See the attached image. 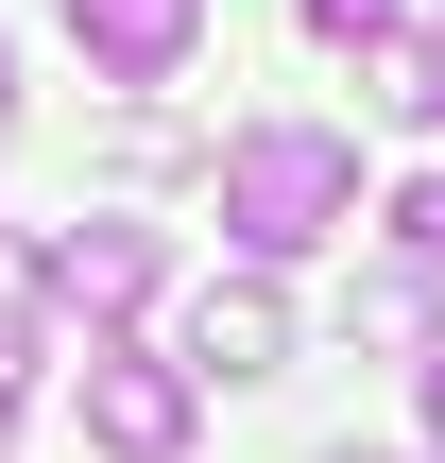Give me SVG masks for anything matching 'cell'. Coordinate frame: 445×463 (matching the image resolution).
Returning a JSON list of instances; mask_svg holds the SVG:
<instances>
[{
  "label": "cell",
  "instance_id": "6",
  "mask_svg": "<svg viewBox=\"0 0 445 463\" xmlns=\"http://www.w3.org/2000/svg\"><path fill=\"white\" fill-rule=\"evenodd\" d=\"M360 86H377L394 120H445V34H377V52H360Z\"/></svg>",
  "mask_w": 445,
  "mask_h": 463
},
{
  "label": "cell",
  "instance_id": "11",
  "mask_svg": "<svg viewBox=\"0 0 445 463\" xmlns=\"http://www.w3.org/2000/svg\"><path fill=\"white\" fill-rule=\"evenodd\" d=\"M429 447H445V361H429Z\"/></svg>",
  "mask_w": 445,
  "mask_h": 463
},
{
  "label": "cell",
  "instance_id": "8",
  "mask_svg": "<svg viewBox=\"0 0 445 463\" xmlns=\"http://www.w3.org/2000/svg\"><path fill=\"white\" fill-rule=\"evenodd\" d=\"M360 326H377V344H429L445 309H429V275H377V292H360Z\"/></svg>",
  "mask_w": 445,
  "mask_h": 463
},
{
  "label": "cell",
  "instance_id": "12",
  "mask_svg": "<svg viewBox=\"0 0 445 463\" xmlns=\"http://www.w3.org/2000/svg\"><path fill=\"white\" fill-rule=\"evenodd\" d=\"M0 103H17V52H0Z\"/></svg>",
  "mask_w": 445,
  "mask_h": 463
},
{
  "label": "cell",
  "instance_id": "5",
  "mask_svg": "<svg viewBox=\"0 0 445 463\" xmlns=\"http://www.w3.org/2000/svg\"><path fill=\"white\" fill-rule=\"evenodd\" d=\"M69 34H86V69H103V86H172V69H189V34H206V0H69Z\"/></svg>",
  "mask_w": 445,
  "mask_h": 463
},
{
  "label": "cell",
  "instance_id": "9",
  "mask_svg": "<svg viewBox=\"0 0 445 463\" xmlns=\"http://www.w3.org/2000/svg\"><path fill=\"white\" fill-rule=\"evenodd\" d=\"M394 241H412V258L445 275V172H412V189H394Z\"/></svg>",
  "mask_w": 445,
  "mask_h": 463
},
{
  "label": "cell",
  "instance_id": "10",
  "mask_svg": "<svg viewBox=\"0 0 445 463\" xmlns=\"http://www.w3.org/2000/svg\"><path fill=\"white\" fill-rule=\"evenodd\" d=\"M309 463H394V447H309Z\"/></svg>",
  "mask_w": 445,
  "mask_h": 463
},
{
  "label": "cell",
  "instance_id": "7",
  "mask_svg": "<svg viewBox=\"0 0 445 463\" xmlns=\"http://www.w3.org/2000/svg\"><path fill=\"white\" fill-rule=\"evenodd\" d=\"M34 309H51V292H34V275H0V412H17V378H34Z\"/></svg>",
  "mask_w": 445,
  "mask_h": 463
},
{
  "label": "cell",
  "instance_id": "1",
  "mask_svg": "<svg viewBox=\"0 0 445 463\" xmlns=\"http://www.w3.org/2000/svg\"><path fill=\"white\" fill-rule=\"evenodd\" d=\"M223 223H240V275L343 241V223H360V137H343V120H240V137H223Z\"/></svg>",
  "mask_w": 445,
  "mask_h": 463
},
{
  "label": "cell",
  "instance_id": "3",
  "mask_svg": "<svg viewBox=\"0 0 445 463\" xmlns=\"http://www.w3.org/2000/svg\"><path fill=\"white\" fill-rule=\"evenodd\" d=\"M34 292H51V309H86V326L154 309V223H51V241H34Z\"/></svg>",
  "mask_w": 445,
  "mask_h": 463
},
{
  "label": "cell",
  "instance_id": "2",
  "mask_svg": "<svg viewBox=\"0 0 445 463\" xmlns=\"http://www.w3.org/2000/svg\"><path fill=\"white\" fill-rule=\"evenodd\" d=\"M86 447H103V463H172V447H189V361L86 344Z\"/></svg>",
  "mask_w": 445,
  "mask_h": 463
},
{
  "label": "cell",
  "instance_id": "4",
  "mask_svg": "<svg viewBox=\"0 0 445 463\" xmlns=\"http://www.w3.org/2000/svg\"><path fill=\"white\" fill-rule=\"evenodd\" d=\"M274 361H292L274 275H206V292H189V378H274Z\"/></svg>",
  "mask_w": 445,
  "mask_h": 463
}]
</instances>
